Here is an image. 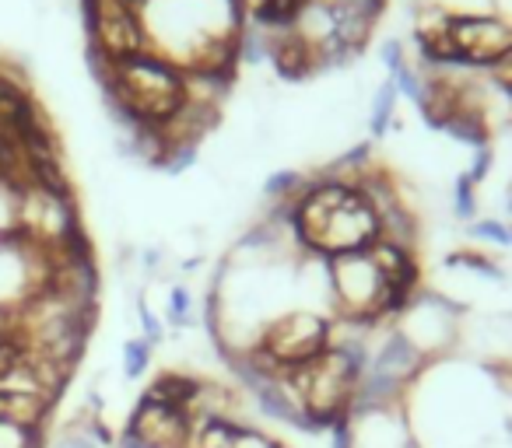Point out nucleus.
I'll return each instance as SVG.
<instances>
[{
	"mask_svg": "<svg viewBox=\"0 0 512 448\" xmlns=\"http://www.w3.org/2000/svg\"><path fill=\"white\" fill-rule=\"evenodd\" d=\"M151 53L179 71H239L246 0H141Z\"/></svg>",
	"mask_w": 512,
	"mask_h": 448,
	"instance_id": "obj_1",
	"label": "nucleus"
},
{
	"mask_svg": "<svg viewBox=\"0 0 512 448\" xmlns=\"http://www.w3.org/2000/svg\"><path fill=\"white\" fill-rule=\"evenodd\" d=\"M467 309L457 305L453 298H446L435 287H422L411 305L400 312V319L393 323V329L425 358L428 365L457 358L460 347V323H464Z\"/></svg>",
	"mask_w": 512,
	"mask_h": 448,
	"instance_id": "obj_2",
	"label": "nucleus"
},
{
	"mask_svg": "<svg viewBox=\"0 0 512 448\" xmlns=\"http://www.w3.org/2000/svg\"><path fill=\"white\" fill-rule=\"evenodd\" d=\"M453 46L457 71L488 74L491 63L512 46V21L499 11H457L442 32Z\"/></svg>",
	"mask_w": 512,
	"mask_h": 448,
	"instance_id": "obj_3",
	"label": "nucleus"
},
{
	"mask_svg": "<svg viewBox=\"0 0 512 448\" xmlns=\"http://www.w3.org/2000/svg\"><path fill=\"white\" fill-rule=\"evenodd\" d=\"M193 413L175 403H162L141 393L137 407L127 413L124 435H130L141 448H190L193 445Z\"/></svg>",
	"mask_w": 512,
	"mask_h": 448,
	"instance_id": "obj_4",
	"label": "nucleus"
},
{
	"mask_svg": "<svg viewBox=\"0 0 512 448\" xmlns=\"http://www.w3.org/2000/svg\"><path fill=\"white\" fill-rule=\"evenodd\" d=\"M53 407H56L53 400L36 396V393H11V389H0V420H7V424L46 427Z\"/></svg>",
	"mask_w": 512,
	"mask_h": 448,
	"instance_id": "obj_5",
	"label": "nucleus"
},
{
	"mask_svg": "<svg viewBox=\"0 0 512 448\" xmlns=\"http://www.w3.org/2000/svg\"><path fill=\"white\" fill-rule=\"evenodd\" d=\"M435 133H442V137H449V140H457V144H467L470 151L491 144V126L484 123V116L460 113V109H449V113L439 120Z\"/></svg>",
	"mask_w": 512,
	"mask_h": 448,
	"instance_id": "obj_6",
	"label": "nucleus"
},
{
	"mask_svg": "<svg viewBox=\"0 0 512 448\" xmlns=\"http://www.w3.org/2000/svg\"><path fill=\"white\" fill-rule=\"evenodd\" d=\"M162 319H166V326L175 329V333H186V329L201 326V309H197V301H193V291H190V284H183V281L169 284V291H166V312H162Z\"/></svg>",
	"mask_w": 512,
	"mask_h": 448,
	"instance_id": "obj_7",
	"label": "nucleus"
},
{
	"mask_svg": "<svg viewBox=\"0 0 512 448\" xmlns=\"http://www.w3.org/2000/svg\"><path fill=\"white\" fill-rule=\"evenodd\" d=\"M397 84L393 78H386V81L376 84V91H372V106H369V133L376 137V140H383L386 133L397 126Z\"/></svg>",
	"mask_w": 512,
	"mask_h": 448,
	"instance_id": "obj_8",
	"label": "nucleus"
},
{
	"mask_svg": "<svg viewBox=\"0 0 512 448\" xmlns=\"http://www.w3.org/2000/svg\"><path fill=\"white\" fill-rule=\"evenodd\" d=\"M305 186V172L299 168H277L263 179L260 193H263V204H288L299 197V190Z\"/></svg>",
	"mask_w": 512,
	"mask_h": 448,
	"instance_id": "obj_9",
	"label": "nucleus"
},
{
	"mask_svg": "<svg viewBox=\"0 0 512 448\" xmlns=\"http://www.w3.org/2000/svg\"><path fill=\"white\" fill-rule=\"evenodd\" d=\"M155 358V347L144 340V336H130L124 340V351H120V371H124V382H137L148 375Z\"/></svg>",
	"mask_w": 512,
	"mask_h": 448,
	"instance_id": "obj_10",
	"label": "nucleus"
},
{
	"mask_svg": "<svg viewBox=\"0 0 512 448\" xmlns=\"http://www.w3.org/2000/svg\"><path fill=\"white\" fill-rule=\"evenodd\" d=\"M453 217L464 221V224L477 221V186H474L467 172H460L457 182H453Z\"/></svg>",
	"mask_w": 512,
	"mask_h": 448,
	"instance_id": "obj_11",
	"label": "nucleus"
},
{
	"mask_svg": "<svg viewBox=\"0 0 512 448\" xmlns=\"http://www.w3.org/2000/svg\"><path fill=\"white\" fill-rule=\"evenodd\" d=\"M393 84H397V95H404L414 109H422V102H425V74L411 60L393 74Z\"/></svg>",
	"mask_w": 512,
	"mask_h": 448,
	"instance_id": "obj_12",
	"label": "nucleus"
},
{
	"mask_svg": "<svg viewBox=\"0 0 512 448\" xmlns=\"http://www.w3.org/2000/svg\"><path fill=\"white\" fill-rule=\"evenodd\" d=\"M467 235L484 245H495V249H509V224L499 221V217H477V221H470Z\"/></svg>",
	"mask_w": 512,
	"mask_h": 448,
	"instance_id": "obj_13",
	"label": "nucleus"
},
{
	"mask_svg": "<svg viewBox=\"0 0 512 448\" xmlns=\"http://www.w3.org/2000/svg\"><path fill=\"white\" fill-rule=\"evenodd\" d=\"M197 162H201V144H169L166 155H162V162H158V168L169 172V175H179V172L193 168Z\"/></svg>",
	"mask_w": 512,
	"mask_h": 448,
	"instance_id": "obj_14",
	"label": "nucleus"
},
{
	"mask_svg": "<svg viewBox=\"0 0 512 448\" xmlns=\"http://www.w3.org/2000/svg\"><path fill=\"white\" fill-rule=\"evenodd\" d=\"M380 63L386 67V78H393L404 63H407V49H404V39H397V36H386L380 42Z\"/></svg>",
	"mask_w": 512,
	"mask_h": 448,
	"instance_id": "obj_15",
	"label": "nucleus"
},
{
	"mask_svg": "<svg viewBox=\"0 0 512 448\" xmlns=\"http://www.w3.org/2000/svg\"><path fill=\"white\" fill-rule=\"evenodd\" d=\"M491 168H495V148H491V144H484V148H477V151H474V158H470V165L464 168V172L474 179V186H481V182L491 175Z\"/></svg>",
	"mask_w": 512,
	"mask_h": 448,
	"instance_id": "obj_16",
	"label": "nucleus"
},
{
	"mask_svg": "<svg viewBox=\"0 0 512 448\" xmlns=\"http://www.w3.org/2000/svg\"><path fill=\"white\" fill-rule=\"evenodd\" d=\"M327 4H334L337 11H347V14H362L369 21H380L389 0H327Z\"/></svg>",
	"mask_w": 512,
	"mask_h": 448,
	"instance_id": "obj_17",
	"label": "nucleus"
},
{
	"mask_svg": "<svg viewBox=\"0 0 512 448\" xmlns=\"http://www.w3.org/2000/svg\"><path fill=\"white\" fill-rule=\"evenodd\" d=\"M49 448H98V445L91 442V435H88L78 420H71V424L64 427V435H60Z\"/></svg>",
	"mask_w": 512,
	"mask_h": 448,
	"instance_id": "obj_18",
	"label": "nucleus"
},
{
	"mask_svg": "<svg viewBox=\"0 0 512 448\" xmlns=\"http://www.w3.org/2000/svg\"><path fill=\"white\" fill-rule=\"evenodd\" d=\"M488 78H491L495 84H502V88H506V91L512 95V46L506 49V53H502V56H499V60H495V63H491Z\"/></svg>",
	"mask_w": 512,
	"mask_h": 448,
	"instance_id": "obj_19",
	"label": "nucleus"
},
{
	"mask_svg": "<svg viewBox=\"0 0 512 448\" xmlns=\"http://www.w3.org/2000/svg\"><path fill=\"white\" fill-rule=\"evenodd\" d=\"M7 88H14V84H11V81H7V78H4V74H0V98L7 95Z\"/></svg>",
	"mask_w": 512,
	"mask_h": 448,
	"instance_id": "obj_20",
	"label": "nucleus"
},
{
	"mask_svg": "<svg viewBox=\"0 0 512 448\" xmlns=\"http://www.w3.org/2000/svg\"><path fill=\"white\" fill-rule=\"evenodd\" d=\"M133 4H141V0H133Z\"/></svg>",
	"mask_w": 512,
	"mask_h": 448,
	"instance_id": "obj_21",
	"label": "nucleus"
}]
</instances>
